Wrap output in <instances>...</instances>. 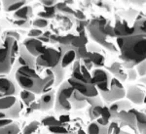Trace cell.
Returning a JSON list of instances; mask_svg holds the SVG:
<instances>
[{
  "instance_id": "23",
  "label": "cell",
  "mask_w": 146,
  "mask_h": 134,
  "mask_svg": "<svg viewBox=\"0 0 146 134\" xmlns=\"http://www.w3.org/2000/svg\"><path fill=\"white\" fill-rule=\"evenodd\" d=\"M17 98L15 96H6L0 98V111H7L17 104Z\"/></svg>"
},
{
  "instance_id": "1",
  "label": "cell",
  "mask_w": 146,
  "mask_h": 134,
  "mask_svg": "<svg viewBox=\"0 0 146 134\" xmlns=\"http://www.w3.org/2000/svg\"><path fill=\"white\" fill-rule=\"evenodd\" d=\"M116 45L120 52L119 59L126 70L135 69L146 60V37L138 35L117 37Z\"/></svg>"
},
{
  "instance_id": "12",
  "label": "cell",
  "mask_w": 146,
  "mask_h": 134,
  "mask_svg": "<svg viewBox=\"0 0 146 134\" xmlns=\"http://www.w3.org/2000/svg\"><path fill=\"white\" fill-rule=\"evenodd\" d=\"M87 49L91 53V60L94 64L95 69H102L105 67L106 63V56H105L104 51L101 49L100 45L96 44H88Z\"/></svg>"
},
{
  "instance_id": "6",
  "label": "cell",
  "mask_w": 146,
  "mask_h": 134,
  "mask_svg": "<svg viewBox=\"0 0 146 134\" xmlns=\"http://www.w3.org/2000/svg\"><path fill=\"white\" fill-rule=\"evenodd\" d=\"M62 56V50L60 47L58 48L47 47L46 50L36 58V67L53 70L60 64Z\"/></svg>"
},
{
  "instance_id": "14",
  "label": "cell",
  "mask_w": 146,
  "mask_h": 134,
  "mask_svg": "<svg viewBox=\"0 0 146 134\" xmlns=\"http://www.w3.org/2000/svg\"><path fill=\"white\" fill-rule=\"evenodd\" d=\"M23 45L27 48V50L31 54L32 56H34L35 58H37L38 56L41 55L44 51L46 50L47 47L44 45L43 42H41L38 38H28L25 39L23 41Z\"/></svg>"
},
{
  "instance_id": "10",
  "label": "cell",
  "mask_w": 146,
  "mask_h": 134,
  "mask_svg": "<svg viewBox=\"0 0 146 134\" xmlns=\"http://www.w3.org/2000/svg\"><path fill=\"white\" fill-rule=\"evenodd\" d=\"M126 97L131 103L135 105H144L146 88L141 84H129L126 90Z\"/></svg>"
},
{
  "instance_id": "31",
  "label": "cell",
  "mask_w": 146,
  "mask_h": 134,
  "mask_svg": "<svg viewBox=\"0 0 146 134\" xmlns=\"http://www.w3.org/2000/svg\"><path fill=\"white\" fill-rule=\"evenodd\" d=\"M74 37H75L74 34H66V35H63V36H60V35H58V43L60 44V45L69 46V45H71L72 40L74 39Z\"/></svg>"
},
{
  "instance_id": "41",
  "label": "cell",
  "mask_w": 146,
  "mask_h": 134,
  "mask_svg": "<svg viewBox=\"0 0 146 134\" xmlns=\"http://www.w3.org/2000/svg\"><path fill=\"white\" fill-rule=\"evenodd\" d=\"M38 16L39 18H42V19H46V20H49V19H53L55 17V15H51V14L47 13V12H39L38 13Z\"/></svg>"
},
{
  "instance_id": "40",
  "label": "cell",
  "mask_w": 146,
  "mask_h": 134,
  "mask_svg": "<svg viewBox=\"0 0 146 134\" xmlns=\"http://www.w3.org/2000/svg\"><path fill=\"white\" fill-rule=\"evenodd\" d=\"M4 39L7 38V37H11V38H14L15 40H19L20 39V34H18V32H16V31H14V30H9V31H7L4 34Z\"/></svg>"
},
{
  "instance_id": "33",
  "label": "cell",
  "mask_w": 146,
  "mask_h": 134,
  "mask_svg": "<svg viewBox=\"0 0 146 134\" xmlns=\"http://www.w3.org/2000/svg\"><path fill=\"white\" fill-rule=\"evenodd\" d=\"M40 124L41 123H38V121H32L27 126H25V128L23 131V134H32L35 130H37L40 127Z\"/></svg>"
},
{
  "instance_id": "4",
  "label": "cell",
  "mask_w": 146,
  "mask_h": 134,
  "mask_svg": "<svg viewBox=\"0 0 146 134\" xmlns=\"http://www.w3.org/2000/svg\"><path fill=\"white\" fill-rule=\"evenodd\" d=\"M107 21L108 19L102 17V16L93 19L89 23L87 30H88L91 38L96 42L98 45L106 48L110 52H119L117 45L110 40V38L104 31V25L107 23Z\"/></svg>"
},
{
  "instance_id": "53",
  "label": "cell",
  "mask_w": 146,
  "mask_h": 134,
  "mask_svg": "<svg viewBox=\"0 0 146 134\" xmlns=\"http://www.w3.org/2000/svg\"><path fill=\"white\" fill-rule=\"evenodd\" d=\"M0 98H2V96H1V95H0Z\"/></svg>"
},
{
  "instance_id": "21",
  "label": "cell",
  "mask_w": 146,
  "mask_h": 134,
  "mask_svg": "<svg viewBox=\"0 0 146 134\" xmlns=\"http://www.w3.org/2000/svg\"><path fill=\"white\" fill-rule=\"evenodd\" d=\"M32 15H33V13H32V7L27 5V6H23V8H21L17 12H15L14 18H16L17 20L29 21L30 18L32 17Z\"/></svg>"
},
{
  "instance_id": "9",
  "label": "cell",
  "mask_w": 146,
  "mask_h": 134,
  "mask_svg": "<svg viewBox=\"0 0 146 134\" xmlns=\"http://www.w3.org/2000/svg\"><path fill=\"white\" fill-rule=\"evenodd\" d=\"M68 82L69 84L74 88L75 91L79 92L80 94H82L83 96L87 98H95L100 96V93H98V89L94 84L90 83V82L87 81H83V80H79V79H76L74 77L70 76L68 78Z\"/></svg>"
},
{
  "instance_id": "18",
  "label": "cell",
  "mask_w": 146,
  "mask_h": 134,
  "mask_svg": "<svg viewBox=\"0 0 146 134\" xmlns=\"http://www.w3.org/2000/svg\"><path fill=\"white\" fill-rule=\"evenodd\" d=\"M133 35L146 37V17L142 13H138L135 21H133Z\"/></svg>"
},
{
  "instance_id": "39",
  "label": "cell",
  "mask_w": 146,
  "mask_h": 134,
  "mask_svg": "<svg viewBox=\"0 0 146 134\" xmlns=\"http://www.w3.org/2000/svg\"><path fill=\"white\" fill-rule=\"evenodd\" d=\"M42 34H43V31L40 30L39 29H32L28 32V36H29L30 38H38Z\"/></svg>"
},
{
  "instance_id": "29",
  "label": "cell",
  "mask_w": 146,
  "mask_h": 134,
  "mask_svg": "<svg viewBox=\"0 0 146 134\" xmlns=\"http://www.w3.org/2000/svg\"><path fill=\"white\" fill-rule=\"evenodd\" d=\"M20 126L18 123H12L5 127L0 128V134H20Z\"/></svg>"
},
{
  "instance_id": "22",
  "label": "cell",
  "mask_w": 146,
  "mask_h": 134,
  "mask_svg": "<svg viewBox=\"0 0 146 134\" xmlns=\"http://www.w3.org/2000/svg\"><path fill=\"white\" fill-rule=\"evenodd\" d=\"M89 44V39L87 36V32L86 30H83L78 35H75L74 39L72 40L71 46L74 48H80V47H85Z\"/></svg>"
},
{
  "instance_id": "26",
  "label": "cell",
  "mask_w": 146,
  "mask_h": 134,
  "mask_svg": "<svg viewBox=\"0 0 146 134\" xmlns=\"http://www.w3.org/2000/svg\"><path fill=\"white\" fill-rule=\"evenodd\" d=\"M52 70H53L54 74H55V86H58L62 82L63 78H64L65 69H63L60 64L58 67L53 69Z\"/></svg>"
},
{
  "instance_id": "13",
  "label": "cell",
  "mask_w": 146,
  "mask_h": 134,
  "mask_svg": "<svg viewBox=\"0 0 146 134\" xmlns=\"http://www.w3.org/2000/svg\"><path fill=\"white\" fill-rule=\"evenodd\" d=\"M60 49L62 50V61H60V66L65 69L72 63H74L77 59V48H74L71 45L63 46L58 45Z\"/></svg>"
},
{
  "instance_id": "49",
  "label": "cell",
  "mask_w": 146,
  "mask_h": 134,
  "mask_svg": "<svg viewBox=\"0 0 146 134\" xmlns=\"http://www.w3.org/2000/svg\"><path fill=\"white\" fill-rule=\"evenodd\" d=\"M47 129H48V127H47ZM47 134H56V133L51 132V131L48 129V133H47ZM67 134H78V133H77V131H76V132H74V131H73V132H69V133H67Z\"/></svg>"
},
{
  "instance_id": "38",
  "label": "cell",
  "mask_w": 146,
  "mask_h": 134,
  "mask_svg": "<svg viewBox=\"0 0 146 134\" xmlns=\"http://www.w3.org/2000/svg\"><path fill=\"white\" fill-rule=\"evenodd\" d=\"M14 25H18V27H23V29H27V27H29L31 23H30V20L29 21H25V20H16L14 21Z\"/></svg>"
},
{
  "instance_id": "30",
  "label": "cell",
  "mask_w": 146,
  "mask_h": 134,
  "mask_svg": "<svg viewBox=\"0 0 146 134\" xmlns=\"http://www.w3.org/2000/svg\"><path fill=\"white\" fill-rule=\"evenodd\" d=\"M20 95H21V98H22L23 102L25 103V104H27V106H30L35 101V95H36V94L30 92V91H27V90H23Z\"/></svg>"
},
{
  "instance_id": "7",
  "label": "cell",
  "mask_w": 146,
  "mask_h": 134,
  "mask_svg": "<svg viewBox=\"0 0 146 134\" xmlns=\"http://www.w3.org/2000/svg\"><path fill=\"white\" fill-rule=\"evenodd\" d=\"M92 83L96 86L98 93L108 92L111 87L112 76L105 69H94L91 72Z\"/></svg>"
},
{
  "instance_id": "34",
  "label": "cell",
  "mask_w": 146,
  "mask_h": 134,
  "mask_svg": "<svg viewBox=\"0 0 146 134\" xmlns=\"http://www.w3.org/2000/svg\"><path fill=\"white\" fill-rule=\"evenodd\" d=\"M32 25L35 27H38V29H44V27H47L49 25V21L46 20V19L37 18L36 20L33 21Z\"/></svg>"
},
{
  "instance_id": "46",
  "label": "cell",
  "mask_w": 146,
  "mask_h": 134,
  "mask_svg": "<svg viewBox=\"0 0 146 134\" xmlns=\"http://www.w3.org/2000/svg\"><path fill=\"white\" fill-rule=\"evenodd\" d=\"M58 35L52 34L51 36H50V38H49V40H50V43H52V44H56V43H58Z\"/></svg>"
},
{
  "instance_id": "32",
  "label": "cell",
  "mask_w": 146,
  "mask_h": 134,
  "mask_svg": "<svg viewBox=\"0 0 146 134\" xmlns=\"http://www.w3.org/2000/svg\"><path fill=\"white\" fill-rule=\"evenodd\" d=\"M56 11L62 12V13L70 14V15H74V13H75V11L72 10L68 5H66L65 2H58V3H56Z\"/></svg>"
},
{
  "instance_id": "8",
  "label": "cell",
  "mask_w": 146,
  "mask_h": 134,
  "mask_svg": "<svg viewBox=\"0 0 146 134\" xmlns=\"http://www.w3.org/2000/svg\"><path fill=\"white\" fill-rule=\"evenodd\" d=\"M100 94L103 101L110 105L113 102L124 99L126 97V89H125L123 83L121 81L113 77L110 90L108 92H101Z\"/></svg>"
},
{
  "instance_id": "24",
  "label": "cell",
  "mask_w": 146,
  "mask_h": 134,
  "mask_svg": "<svg viewBox=\"0 0 146 134\" xmlns=\"http://www.w3.org/2000/svg\"><path fill=\"white\" fill-rule=\"evenodd\" d=\"M2 4L6 12H17L27 4V1H3Z\"/></svg>"
},
{
  "instance_id": "15",
  "label": "cell",
  "mask_w": 146,
  "mask_h": 134,
  "mask_svg": "<svg viewBox=\"0 0 146 134\" xmlns=\"http://www.w3.org/2000/svg\"><path fill=\"white\" fill-rule=\"evenodd\" d=\"M106 70L111 74V76H113L115 78H117L121 82H124L128 79L127 70L124 68L121 62H113L109 67L106 68Z\"/></svg>"
},
{
  "instance_id": "55",
  "label": "cell",
  "mask_w": 146,
  "mask_h": 134,
  "mask_svg": "<svg viewBox=\"0 0 146 134\" xmlns=\"http://www.w3.org/2000/svg\"><path fill=\"white\" fill-rule=\"evenodd\" d=\"M145 17H146V15H145Z\"/></svg>"
},
{
  "instance_id": "52",
  "label": "cell",
  "mask_w": 146,
  "mask_h": 134,
  "mask_svg": "<svg viewBox=\"0 0 146 134\" xmlns=\"http://www.w3.org/2000/svg\"><path fill=\"white\" fill-rule=\"evenodd\" d=\"M0 9H1V2H0Z\"/></svg>"
},
{
  "instance_id": "47",
  "label": "cell",
  "mask_w": 146,
  "mask_h": 134,
  "mask_svg": "<svg viewBox=\"0 0 146 134\" xmlns=\"http://www.w3.org/2000/svg\"><path fill=\"white\" fill-rule=\"evenodd\" d=\"M8 119L6 111H0V119Z\"/></svg>"
},
{
  "instance_id": "51",
  "label": "cell",
  "mask_w": 146,
  "mask_h": 134,
  "mask_svg": "<svg viewBox=\"0 0 146 134\" xmlns=\"http://www.w3.org/2000/svg\"><path fill=\"white\" fill-rule=\"evenodd\" d=\"M144 114L146 115V108H145V109H144Z\"/></svg>"
},
{
  "instance_id": "50",
  "label": "cell",
  "mask_w": 146,
  "mask_h": 134,
  "mask_svg": "<svg viewBox=\"0 0 146 134\" xmlns=\"http://www.w3.org/2000/svg\"><path fill=\"white\" fill-rule=\"evenodd\" d=\"M140 81L142 82V83L144 84V85H146V76H143V77H141V78H140Z\"/></svg>"
},
{
  "instance_id": "25",
  "label": "cell",
  "mask_w": 146,
  "mask_h": 134,
  "mask_svg": "<svg viewBox=\"0 0 146 134\" xmlns=\"http://www.w3.org/2000/svg\"><path fill=\"white\" fill-rule=\"evenodd\" d=\"M88 110H87V113H88V117L90 119L91 121H96L98 119H100L101 117V113H102V109L104 107V105H100V106H88Z\"/></svg>"
},
{
  "instance_id": "35",
  "label": "cell",
  "mask_w": 146,
  "mask_h": 134,
  "mask_svg": "<svg viewBox=\"0 0 146 134\" xmlns=\"http://www.w3.org/2000/svg\"><path fill=\"white\" fill-rule=\"evenodd\" d=\"M133 113H135L136 119H137V124H144L146 125V115L144 114V112L138 111L133 108Z\"/></svg>"
},
{
  "instance_id": "3",
  "label": "cell",
  "mask_w": 146,
  "mask_h": 134,
  "mask_svg": "<svg viewBox=\"0 0 146 134\" xmlns=\"http://www.w3.org/2000/svg\"><path fill=\"white\" fill-rule=\"evenodd\" d=\"M20 46L18 41L11 37L4 39L0 44V77H4L11 72L15 65L16 57L19 54Z\"/></svg>"
},
{
  "instance_id": "28",
  "label": "cell",
  "mask_w": 146,
  "mask_h": 134,
  "mask_svg": "<svg viewBox=\"0 0 146 134\" xmlns=\"http://www.w3.org/2000/svg\"><path fill=\"white\" fill-rule=\"evenodd\" d=\"M22 110H23V103L18 102L13 108H11L10 110H7L6 111L8 119H17V117H20V113Z\"/></svg>"
},
{
  "instance_id": "37",
  "label": "cell",
  "mask_w": 146,
  "mask_h": 134,
  "mask_svg": "<svg viewBox=\"0 0 146 134\" xmlns=\"http://www.w3.org/2000/svg\"><path fill=\"white\" fill-rule=\"evenodd\" d=\"M127 74H128V80L129 81H135L138 78V74L135 69L127 70Z\"/></svg>"
},
{
  "instance_id": "16",
  "label": "cell",
  "mask_w": 146,
  "mask_h": 134,
  "mask_svg": "<svg viewBox=\"0 0 146 134\" xmlns=\"http://www.w3.org/2000/svg\"><path fill=\"white\" fill-rule=\"evenodd\" d=\"M40 111H49L53 107H55L56 102V92L54 90H51L47 93L42 94L40 97Z\"/></svg>"
},
{
  "instance_id": "2",
  "label": "cell",
  "mask_w": 146,
  "mask_h": 134,
  "mask_svg": "<svg viewBox=\"0 0 146 134\" xmlns=\"http://www.w3.org/2000/svg\"><path fill=\"white\" fill-rule=\"evenodd\" d=\"M15 77L23 90L30 91L34 94H43L47 84L55 79V74L50 69L22 67L16 70Z\"/></svg>"
},
{
  "instance_id": "17",
  "label": "cell",
  "mask_w": 146,
  "mask_h": 134,
  "mask_svg": "<svg viewBox=\"0 0 146 134\" xmlns=\"http://www.w3.org/2000/svg\"><path fill=\"white\" fill-rule=\"evenodd\" d=\"M108 107H109L110 113H111V115H112V119H114L115 116H116L118 113L122 111H129V110L133 108V104H131L128 99L127 100L122 99V100L116 101V102H113L108 106Z\"/></svg>"
},
{
  "instance_id": "36",
  "label": "cell",
  "mask_w": 146,
  "mask_h": 134,
  "mask_svg": "<svg viewBox=\"0 0 146 134\" xmlns=\"http://www.w3.org/2000/svg\"><path fill=\"white\" fill-rule=\"evenodd\" d=\"M135 70L138 74V76H141V77L145 76H146V60L136 66Z\"/></svg>"
},
{
  "instance_id": "48",
  "label": "cell",
  "mask_w": 146,
  "mask_h": 134,
  "mask_svg": "<svg viewBox=\"0 0 146 134\" xmlns=\"http://www.w3.org/2000/svg\"><path fill=\"white\" fill-rule=\"evenodd\" d=\"M131 3H133V4H138V6H142L143 4L146 3V1H131Z\"/></svg>"
},
{
  "instance_id": "45",
  "label": "cell",
  "mask_w": 146,
  "mask_h": 134,
  "mask_svg": "<svg viewBox=\"0 0 146 134\" xmlns=\"http://www.w3.org/2000/svg\"><path fill=\"white\" fill-rule=\"evenodd\" d=\"M42 4H44V6L45 7H52V6H56L55 4H56V1H52V0H50V1H41Z\"/></svg>"
},
{
  "instance_id": "42",
  "label": "cell",
  "mask_w": 146,
  "mask_h": 134,
  "mask_svg": "<svg viewBox=\"0 0 146 134\" xmlns=\"http://www.w3.org/2000/svg\"><path fill=\"white\" fill-rule=\"evenodd\" d=\"M74 16L76 17V19L78 21H86V18H85V15L83 12L79 11V10H76L74 13Z\"/></svg>"
},
{
  "instance_id": "19",
  "label": "cell",
  "mask_w": 146,
  "mask_h": 134,
  "mask_svg": "<svg viewBox=\"0 0 146 134\" xmlns=\"http://www.w3.org/2000/svg\"><path fill=\"white\" fill-rule=\"evenodd\" d=\"M16 86L13 81L6 77H0V95L2 97L14 96L16 94Z\"/></svg>"
},
{
  "instance_id": "43",
  "label": "cell",
  "mask_w": 146,
  "mask_h": 134,
  "mask_svg": "<svg viewBox=\"0 0 146 134\" xmlns=\"http://www.w3.org/2000/svg\"><path fill=\"white\" fill-rule=\"evenodd\" d=\"M12 123H14V121H13V119H0V128L5 127V126L9 125V124H11Z\"/></svg>"
},
{
  "instance_id": "11",
  "label": "cell",
  "mask_w": 146,
  "mask_h": 134,
  "mask_svg": "<svg viewBox=\"0 0 146 134\" xmlns=\"http://www.w3.org/2000/svg\"><path fill=\"white\" fill-rule=\"evenodd\" d=\"M22 67H29L32 68V69L36 68V58L28 52L27 48L23 45L20 46L19 57L17 59V61H16L15 65H14L13 69L16 72V70Z\"/></svg>"
},
{
  "instance_id": "5",
  "label": "cell",
  "mask_w": 146,
  "mask_h": 134,
  "mask_svg": "<svg viewBox=\"0 0 146 134\" xmlns=\"http://www.w3.org/2000/svg\"><path fill=\"white\" fill-rule=\"evenodd\" d=\"M74 92V88L69 84L67 80L62 82V85L58 87L56 93L55 111L56 114H65L72 110V106L70 103L71 96Z\"/></svg>"
},
{
  "instance_id": "20",
  "label": "cell",
  "mask_w": 146,
  "mask_h": 134,
  "mask_svg": "<svg viewBox=\"0 0 146 134\" xmlns=\"http://www.w3.org/2000/svg\"><path fill=\"white\" fill-rule=\"evenodd\" d=\"M87 134H108V125L103 126L96 121H91L87 127Z\"/></svg>"
},
{
  "instance_id": "44",
  "label": "cell",
  "mask_w": 146,
  "mask_h": 134,
  "mask_svg": "<svg viewBox=\"0 0 146 134\" xmlns=\"http://www.w3.org/2000/svg\"><path fill=\"white\" fill-rule=\"evenodd\" d=\"M137 128L139 134H146V125H144V124H137Z\"/></svg>"
},
{
  "instance_id": "27",
  "label": "cell",
  "mask_w": 146,
  "mask_h": 134,
  "mask_svg": "<svg viewBox=\"0 0 146 134\" xmlns=\"http://www.w3.org/2000/svg\"><path fill=\"white\" fill-rule=\"evenodd\" d=\"M42 125L45 127H50V126H62L63 125V123L60 119H58L55 117H46L42 119L41 121Z\"/></svg>"
},
{
  "instance_id": "54",
  "label": "cell",
  "mask_w": 146,
  "mask_h": 134,
  "mask_svg": "<svg viewBox=\"0 0 146 134\" xmlns=\"http://www.w3.org/2000/svg\"><path fill=\"white\" fill-rule=\"evenodd\" d=\"M20 134H23V133H20Z\"/></svg>"
}]
</instances>
